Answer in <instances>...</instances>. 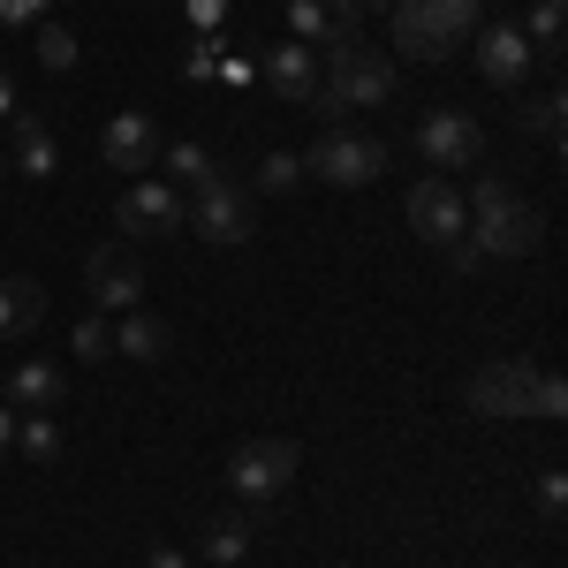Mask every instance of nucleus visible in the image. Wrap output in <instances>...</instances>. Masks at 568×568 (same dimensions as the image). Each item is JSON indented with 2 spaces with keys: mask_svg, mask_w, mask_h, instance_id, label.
<instances>
[{
  "mask_svg": "<svg viewBox=\"0 0 568 568\" xmlns=\"http://www.w3.org/2000/svg\"><path fill=\"white\" fill-rule=\"evenodd\" d=\"M394 84H402V69H394V53H379L372 39L334 45V53H326V77L311 91V114H318L326 130H342V114H356V106H387Z\"/></svg>",
  "mask_w": 568,
  "mask_h": 568,
  "instance_id": "1",
  "label": "nucleus"
},
{
  "mask_svg": "<svg viewBox=\"0 0 568 568\" xmlns=\"http://www.w3.org/2000/svg\"><path fill=\"white\" fill-rule=\"evenodd\" d=\"M387 23H394V45H402V61L433 69V61H447L455 45L478 39L485 0H394Z\"/></svg>",
  "mask_w": 568,
  "mask_h": 568,
  "instance_id": "2",
  "label": "nucleus"
},
{
  "mask_svg": "<svg viewBox=\"0 0 568 568\" xmlns=\"http://www.w3.org/2000/svg\"><path fill=\"white\" fill-rule=\"evenodd\" d=\"M470 243L485 258H530L546 243V213L530 197H516L500 175H478L470 182Z\"/></svg>",
  "mask_w": 568,
  "mask_h": 568,
  "instance_id": "3",
  "label": "nucleus"
},
{
  "mask_svg": "<svg viewBox=\"0 0 568 568\" xmlns=\"http://www.w3.org/2000/svg\"><path fill=\"white\" fill-rule=\"evenodd\" d=\"M182 227H197L213 251H235V243H251V190L243 182H227V175H205L190 197H182Z\"/></svg>",
  "mask_w": 568,
  "mask_h": 568,
  "instance_id": "4",
  "label": "nucleus"
},
{
  "mask_svg": "<svg viewBox=\"0 0 568 568\" xmlns=\"http://www.w3.org/2000/svg\"><path fill=\"white\" fill-rule=\"evenodd\" d=\"M387 144L379 136H356V130H326L318 144L304 152V175H318L326 190H364V182L387 175Z\"/></svg>",
  "mask_w": 568,
  "mask_h": 568,
  "instance_id": "5",
  "label": "nucleus"
},
{
  "mask_svg": "<svg viewBox=\"0 0 568 568\" xmlns=\"http://www.w3.org/2000/svg\"><path fill=\"white\" fill-rule=\"evenodd\" d=\"M296 463H304V455H296V439H273V433L243 439V447L227 455V485H235L243 500H281V493L296 485Z\"/></svg>",
  "mask_w": 568,
  "mask_h": 568,
  "instance_id": "6",
  "label": "nucleus"
},
{
  "mask_svg": "<svg viewBox=\"0 0 568 568\" xmlns=\"http://www.w3.org/2000/svg\"><path fill=\"white\" fill-rule=\"evenodd\" d=\"M417 152H425L433 175H455V168H478L485 160V130L463 106H433V114L417 122Z\"/></svg>",
  "mask_w": 568,
  "mask_h": 568,
  "instance_id": "7",
  "label": "nucleus"
},
{
  "mask_svg": "<svg viewBox=\"0 0 568 568\" xmlns=\"http://www.w3.org/2000/svg\"><path fill=\"white\" fill-rule=\"evenodd\" d=\"M288 39L311 53L356 45L364 39V0H288Z\"/></svg>",
  "mask_w": 568,
  "mask_h": 568,
  "instance_id": "8",
  "label": "nucleus"
},
{
  "mask_svg": "<svg viewBox=\"0 0 568 568\" xmlns=\"http://www.w3.org/2000/svg\"><path fill=\"white\" fill-rule=\"evenodd\" d=\"M409 227H417V243H433V251H447L455 235H470V205H463L455 175H425L409 190Z\"/></svg>",
  "mask_w": 568,
  "mask_h": 568,
  "instance_id": "9",
  "label": "nucleus"
},
{
  "mask_svg": "<svg viewBox=\"0 0 568 568\" xmlns=\"http://www.w3.org/2000/svg\"><path fill=\"white\" fill-rule=\"evenodd\" d=\"M530 379H538L530 356H500V364H478V372H470L463 402H470L478 417H524L530 409Z\"/></svg>",
  "mask_w": 568,
  "mask_h": 568,
  "instance_id": "10",
  "label": "nucleus"
},
{
  "mask_svg": "<svg viewBox=\"0 0 568 568\" xmlns=\"http://www.w3.org/2000/svg\"><path fill=\"white\" fill-rule=\"evenodd\" d=\"M114 220H122V243H168V235H182V197L168 182H130Z\"/></svg>",
  "mask_w": 568,
  "mask_h": 568,
  "instance_id": "11",
  "label": "nucleus"
},
{
  "mask_svg": "<svg viewBox=\"0 0 568 568\" xmlns=\"http://www.w3.org/2000/svg\"><path fill=\"white\" fill-rule=\"evenodd\" d=\"M84 281H91V304L99 311H136V296H144L136 243H99V251L84 258Z\"/></svg>",
  "mask_w": 568,
  "mask_h": 568,
  "instance_id": "12",
  "label": "nucleus"
},
{
  "mask_svg": "<svg viewBox=\"0 0 568 568\" xmlns=\"http://www.w3.org/2000/svg\"><path fill=\"white\" fill-rule=\"evenodd\" d=\"M478 77L493 91H516L530 77V61H538V53H530V39H524V23H478Z\"/></svg>",
  "mask_w": 568,
  "mask_h": 568,
  "instance_id": "13",
  "label": "nucleus"
},
{
  "mask_svg": "<svg viewBox=\"0 0 568 568\" xmlns=\"http://www.w3.org/2000/svg\"><path fill=\"white\" fill-rule=\"evenodd\" d=\"M99 160L122 168V175H144V168H160V130H152L144 114H114V122L99 130Z\"/></svg>",
  "mask_w": 568,
  "mask_h": 568,
  "instance_id": "14",
  "label": "nucleus"
},
{
  "mask_svg": "<svg viewBox=\"0 0 568 568\" xmlns=\"http://www.w3.org/2000/svg\"><path fill=\"white\" fill-rule=\"evenodd\" d=\"M61 402H69V372H61V364L31 356V364L8 372V409H23V417H53Z\"/></svg>",
  "mask_w": 568,
  "mask_h": 568,
  "instance_id": "15",
  "label": "nucleus"
},
{
  "mask_svg": "<svg viewBox=\"0 0 568 568\" xmlns=\"http://www.w3.org/2000/svg\"><path fill=\"white\" fill-rule=\"evenodd\" d=\"M45 326V288L31 273H0V342H31Z\"/></svg>",
  "mask_w": 568,
  "mask_h": 568,
  "instance_id": "16",
  "label": "nucleus"
},
{
  "mask_svg": "<svg viewBox=\"0 0 568 568\" xmlns=\"http://www.w3.org/2000/svg\"><path fill=\"white\" fill-rule=\"evenodd\" d=\"M265 84L281 91V99H288V106H311V91H318V53H311V45H273V53H265Z\"/></svg>",
  "mask_w": 568,
  "mask_h": 568,
  "instance_id": "17",
  "label": "nucleus"
},
{
  "mask_svg": "<svg viewBox=\"0 0 568 568\" xmlns=\"http://www.w3.org/2000/svg\"><path fill=\"white\" fill-rule=\"evenodd\" d=\"M8 122H16V175L45 182V175H53V168H61V144H53V130H45V122H39V114H31V106H16Z\"/></svg>",
  "mask_w": 568,
  "mask_h": 568,
  "instance_id": "18",
  "label": "nucleus"
},
{
  "mask_svg": "<svg viewBox=\"0 0 568 568\" xmlns=\"http://www.w3.org/2000/svg\"><path fill=\"white\" fill-rule=\"evenodd\" d=\"M168 349H175V326H168L160 311H130V318L114 326V356H136V364H160Z\"/></svg>",
  "mask_w": 568,
  "mask_h": 568,
  "instance_id": "19",
  "label": "nucleus"
},
{
  "mask_svg": "<svg viewBox=\"0 0 568 568\" xmlns=\"http://www.w3.org/2000/svg\"><path fill=\"white\" fill-rule=\"evenodd\" d=\"M251 516H243V508H227V516H213V524H205V538H197V546H205V561H243V554H251Z\"/></svg>",
  "mask_w": 568,
  "mask_h": 568,
  "instance_id": "20",
  "label": "nucleus"
},
{
  "mask_svg": "<svg viewBox=\"0 0 568 568\" xmlns=\"http://www.w3.org/2000/svg\"><path fill=\"white\" fill-rule=\"evenodd\" d=\"M561 23H568V8L561 0H530V53L546 61V69H561Z\"/></svg>",
  "mask_w": 568,
  "mask_h": 568,
  "instance_id": "21",
  "label": "nucleus"
},
{
  "mask_svg": "<svg viewBox=\"0 0 568 568\" xmlns=\"http://www.w3.org/2000/svg\"><path fill=\"white\" fill-rule=\"evenodd\" d=\"M16 455H31V463H61L69 455V439H61V425L53 417H16Z\"/></svg>",
  "mask_w": 568,
  "mask_h": 568,
  "instance_id": "22",
  "label": "nucleus"
},
{
  "mask_svg": "<svg viewBox=\"0 0 568 568\" xmlns=\"http://www.w3.org/2000/svg\"><path fill=\"white\" fill-rule=\"evenodd\" d=\"M160 168H168L175 182H190V190H197L205 175H220V160L205 152V144H197V136H182V144H168V152H160Z\"/></svg>",
  "mask_w": 568,
  "mask_h": 568,
  "instance_id": "23",
  "label": "nucleus"
},
{
  "mask_svg": "<svg viewBox=\"0 0 568 568\" xmlns=\"http://www.w3.org/2000/svg\"><path fill=\"white\" fill-rule=\"evenodd\" d=\"M561 106H568V99H561V84H554V91H538V99L524 106L530 136H538V144H554V152H561V130H568V114H561Z\"/></svg>",
  "mask_w": 568,
  "mask_h": 568,
  "instance_id": "24",
  "label": "nucleus"
},
{
  "mask_svg": "<svg viewBox=\"0 0 568 568\" xmlns=\"http://www.w3.org/2000/svg\"><path fill=\"white\" fill-rule=\"evenodd\" d=\"M31 53H39V69H53V77L77 69V39H69L61 23H31Z\"/></svg>",
  "mask_w": 568,
  "mask_h": 568,
  "instance_id": "25",
  "label": "nucleus"
},
{
  "mask_svg": "<svg viewBox=\"0 0 568 568\" xmlns=\"http://www.w3.org/2000/svg\"><path fill=\"white\" fill-rule=\"evenodd\" d=\"M296 182H304V152H265V160H258V190L288 197Z\"/></svg>",
  "mask_w": 568,
  "mask_h": 568,
  "instance_id": "26",
  "label": "nucleus"
},
{
  "mask_svg": "<svg viewBox=\"0 0 568 568\" xmlns=\"http://www.w3.org/2000/svg\"><path fill=\"white\" fill-rule=\"evenodd\" d=\"M524 417H568V379L561 372H546L538 364V379H530V409Z\"/></svg>",
  "mask_w": 568,
  "mask_h": 568,
  "instance_id": "27",
  "label": "nucleus"
},
{
  "mask_svg": "<svg viewBox=\"0 0 568 568\" xmlns=\"http://www.w3.org/2000/svg\"><path fill=\"white\" fill-rule=\"evenodd\" d=\"M77 356H84V364H106V356H114V326H106L99 311L77 318Z\"/></svg>",
  "mask_w": 568,
  "mask_h": 568,
  "instance_id": "28",
  "label": "nucleus"
},
{
  "mask_svg": "<svg viewBox=\"0 0 568 568\" xmlns=\"http://www.w3.org/2000/svg\"><path fill=\"white\" fill-rule=\"evenodd\" d=\"M538 516H546V524H561V516H568V478H561V470L538 478Z\"/></svg>",
  "mask_w": 568,
  "mask_h": 568,
  "instance_id": "29",
  "label": "nucleus"
},
{
  "mask_svg": "<svg viewBox=\"0 0 568 568\" xmlns=\"http://www.w3.org/2000/svg\"><path fill=\"white\" fill-rule=\"evenodd\" d=\"M23 23H45V0H0V31H23Z\"/></svg>",
  "mask_w": 568,
  "mask_h": 568,
  "instance_id": "30",
  "label": "nucleus"
},
{
  "mask_svg": "<svg viewBox=\"0 0 568 568\" xmlns=\"http://www.w3.org/2000/svg\"><path fill=\"white\" fill-rule=\"evenodd\" d=\"M447 265H455V273H478V265H485V251L470 243V235H455V243H447Z\"/></svg>",
  "mask_w": 568,
  "mask_h": 568,
  "instance_id": "31",
  "label": "nucleus"
},
{
  "mask_svg": "<svg viewBox=\"0 0 568 568\" xmlns=\"http://www.w3.org/2000/svg\"><path fill=\"white\" fill-rule=\"evenodd\" d=\"M213 69H220L213 39H197V45H190V77H197V84H205V77H213Z\"/></svg>",
  "mask_w": 568,
  "mask_h": 568,
  "instance_id": "32",
  "label": "nucleus"
},
{
  "mask_svg": "<svg viewBox=\"0 0 568 568\" xmlns=\"http://www.w3.org/2000/svg\"><path fill=\"white\" fill-rule=\"evenodd\" d=\"M220 16H227V0H190V23H197V31H213Z\"/></svg>",
  "mask_w": 568,
  "mask_h": 568,
  "instance_id": "33",
  "label": "nucleus"
},
{
  "mask_svg": "<svg viewBox=\"0 0 568 568\" xmlns=\"http://www.w3.org/2000/svg\"><path fill=\"white\" fill-rule=\"evenodd\" d=\"M16 106H23V99H16V77H8V61H0V122H8Z\"/></svg>",
  "mask_w": 568,
  "mask_h": 568,
  "instance_id": "34",
  "label": "nucleus"
},
{
  "mask_svg": "<svg viewBox=\"0 0 568 568\" xmlns=\"http://www.w3.org/2000/svg\"><path fill=\"white\" fill-rule=\"evenodd\" d=\"M8 455H16V409L0 402V463H8Z\"/></svg>",
  "mask_w": 568,
  "mask_h": 568,
  "instance_id": "35",
  "label": "nucleus"
},
{
  "mask_svg": "<svg viewBox=\"0 0 568 568\" xmlns=\"http://www.w3.org/2000/svg\"><path fill=\"white\" fill-rule=\"evenodd\" d=\"M144 568H190V561H182L175 546H152V554H144Z\"/></svg>",
  "mask_w": 568,
  "mask_h": 568,
  "instance_id": "36",
  "label": "nucleus"
},
{
  "mask_svg": "<svg viewBox=\"0 0 568 568\" xmlns=\"http://www.w3.org/2000/svg\"><path fill=\"white\" fill-rule=\"evenodd\" d=\"M387 8H394V0H364V16H387Z\"/></svg>",
  "mask_w": 568,
  "mask_h": 568,
  "instance_id": "37",
  "label": "nucleus"
},
{
  "mask_svg": "<svg viewBox=\"0 0 568 568\" xmlns=\"http://www.w3.org/2000/svg\"><path fill=\"white\" fill-rule=\"evenodd\" d=\"M0 175H8V152H0Z\"/></svg>",
  "mask_w": 568,
  "mask_h": 568,
  "instance_id": "38",
  "label": "nucleus"
}]
</instances>
